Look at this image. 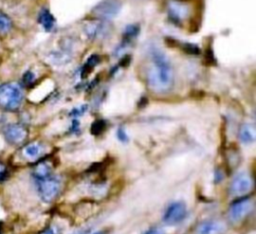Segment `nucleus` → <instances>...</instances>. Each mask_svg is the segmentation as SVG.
Listing matches in <instances>:
<instances>
[{
	"label": "nucleus",
	"mask_w": 256,
	"mask_h": 234,
	"mask_svg": "<svg viewBox=\"0 0 256 234\" xmlns=\"http://www.w3.org/2000/svg\"><path fill=\"white\" fill-rule=\"evenodd\" d=\"M146 82L148 87L156 93L170 91L174 84V72L170 60L159 48L152 46L148 53Z\"/></svg>",
	"instance_id": "nucleus-1"
},
{
	"label": "nucleus",
	"mask_w": 256,
	"mask_h": 234,
	"mask_svg": "<svg viewBox=\"0 0 256 234\" xmlns=\"http://www.w3.org/2000/svg\"><path fill=\"white\" fill-rule=\"evenodd\" d=\"M38 196L43 202L54 201L62 190V180L59 176L51 174L45 178L34 180Z\"/></svg>",
	"instance_id": "nucleus-2"
},
{
	"label": "nucleus",
	"mask_w": 256,
	"mask_h": 234,
	"mask_svg": "<svg viewBox=\"0 0 256 234\" xmlns=\"http://www.w3.org/2000/svg\"><path fill=\"white\" fill-rule=\"evenodd\" d=\"M23 101L21 88L14 83L0 85V107L8 111L17 110Z\"/></svg>",
	"instance_id": "nucleus-3"
},
{
	"label": "nucleus",
	"mask_w": 256,
	"mask_h": 234,
	"mask_svg": "<svg viewBox=\"0 0 256 234\" xmlns=\"http://www.w3.org/2000/svg\"><path fill=\"white\" fill-rule=\"evenodd\" d=\"M254 209V200L251 196L239 197L233 201L228 208V218L232 223H239L244 220Z\"/></svg>",
	"instance_id": "nucleus-4"
},
{
	"label": "nucleus",
	"mask_w": 256,
	"mask_h": 234,
	"mask_svg": "<svg viewBox=\"0 0 256 234\" xmlns=\"http://www.w3.org/2000/svg\"><path fill=\"white\" fill-rule=\"evenodd\" d=\"M253 178L252 176L245 171L237 173L231 180L229 186V192L231 195L236 197H243L246 194L250 193L253 189Z\"/></svg>",
	"instance_id": "nucleus-5"
},
{
	"label": "nucleus",
	"mask_w": 256,
	"mask_h": 234,
	"mask_svg": "<svg viewBox=\"0 0 256 234\" xmlns=\"http://www.w3.org/2000/svg\"><path fill=\"white\" fill-rule=\"evenodd\" d=\"M187 216L186 204L182 201H174L170 203L164 210L162 220L167 225H177L181 223Z\"/></svg>",
	"instance_id": "nucleus-6"
},
{
	"label": "nucleus",
	"mask_w": 256,
	"mask_h": 234,
	"mask_svg": "<svg viewBox=\"0 0 256 234\" xmlns=\"http://www.w3.org/2000/svg\"><path fill=\"white\" fill-rule=\"evenodd\" d=\"M167 14L175 24L182 23L190 13V8L187 3L182 0H167Z\"/></svg>",
	"instance_id": "nucleus-7"
},
{
	"label": "nucleus",
	"mask_w": 256,
	"mask_h": 234,
	"mask_svg": "<svg viewBox=\"0 0 256 234\" xmlns=\"http://www.w3.org/2000/svg\"><path fill=\"white\" fill-rule=\"evenodd\" d=\"M121 9V2L119 0H103L99 2L92 10V13L97 19L105 20L115 17Z\"/></svg>",
	"instance_id": "nucleus-8"
},
{
	"label": "nucleus",
	"mask_w": 256,
	"mask_h": 234,
	"mask_svg": "<svg viewBox=\"0 0 256 234\" xmlns=\"http://www.w3.org/2000/svg\"><path fill=\"white\" fill-rule=\"evenodd\" d=\"M3 134L8 143L13 145H18L25 141L28 135V131L23 125L13 123V124L7 125L4 128Z\"/></svg>",
	"instance_id": "nucleus-9"
},
{
	"label": "nucleus",
	"mask_w": 256,
	"mask_h": 234,
	"mask_svg": "<svg viewBox=\"0 0 256 234\" xmlns=\"http://www.w3.org/2000/svg\"><path fill=\"white\" fill-rule=\"evenodd\" d=\"M84 32L92 40H97L104 38L109 33L108 24L101 19H94L88 21V23L84 26Z\"/></svg>",
	"instance_id": "nucleus-10"
},
{
	"label": "nucleus",
	"mask_w": 256,
	"mask_h": 234,
	"mask_svg": "<svg viewBox=\"0 0 256 234\" xmlns=\"http://www.w3.org/2000/svg\"><path fill=\"white\" fill-rule=\"evenodd\" d=\"M226 226L220 220L209 219L201 222L195 230V234H224Z\"/></svg>",
	"instance_id": "nucleus-11"
},
{
	"label": "nucleus",
	"mask_w": 256,
	"mask_h": 234,
	"mask_svg": "<svg viewBox=\"0 0 256 234\" xmlns=\"http://www.w3.org/2000/svg\"><path fill=\"white\" fill-rule=\"evenodd\" d=\"M239 140L243 144H251L256 139V127L253 123H243L239 128Z\"/></svg>",
	"instance_id": "nucleus-12"
},
{
	"label": "nucleus",
	"mask_w": 256,
	"mask_h": 234,
	"mask_svg": "<svg viewBox=\"0 0 256 234\" xmlns=\"http://www.w3.org/2000/svg\"><path fill=\"white\" fill-rule=\"evenodd\" d=\"M38 21L41 26L48 32L54 30L56 26V20L54 16L47 9H42L38 15Z\"/></svg>",
	"instance_id": "nucleus-13"
},
{
	"label": "nucleus",
	"mask_w": 256,
	"mask_h": 234,
	"mask_svg": "<svg viewBox=\"0 0 256 234\" xmlns=\"http://www.w3.org/2000/svg\"><path fill=\"white\" fill-rule=\"evenodd\" d=\"M43 152V146L38 142H31L23 148V154L26 158L34 160L38 158Z\"/></svg>",
	"instance_id": "nucleus-14"
},
{
	"label": "nucleus",
	"mask_w": 256,
	"mask_h": 234,
	"mask_svg": "<svg viewBox=\"0 0 256 234\" xmlns=\"http://www.w3.org/2000/svg\"><path fill=\"white\" fill-rule=\"evenodd\" d=\"M51 174H53V173H52V167H51L50 163L43 161V162H39L35 166L32 176H33L34 180H39V179L45 178Z\"/></svg>",
	"instance_id": "nucleus-15"
},
{
	"label": "nucleus",
	"mask_w": 256,
	"mask_h": 234,
	"mask_svg": "<svg viewBox=\"0 0 256 234\" xmlns=\"http://www.w3.org/2000/svg\"><path fill=\"white\" fill-rule=\"evenodd\" d=\"M139 30H140V28L136 24L127 25L124 32H123V39H122L123 44L121 45V47H124L125 45L131 43V41L138 36Z\"/></svg>",
	"instance_id": "nucleus-16"
},
{
	"label": "nucleus",
	"mask_w": 256,
	"mask_h": 234,
	"mask_svg": "<svg viewBox=\"0 0 256 234\" xmlns=\"http://www.w3.org/2000/svg\"><path fill=\"white\" fill-rule=\"evenodd\" d=\"M99 62H100V57H99V55H97V54L91 55V56L87 59L85 65H84V67H83V69H82L83 73H88L89 71H91L96 65L99 64Z\"/></svg>",
	"instance_id": "nucleus-17"
},
{
	"label": "nucleus",
	"mask_w": 256,
	"mask_h": 234,
	"mask_svg": "<svg viewBox=\"0 0 256 234\" xmlns=\"http://www.w3.org/2000/svg\"><path fill=\"white\" fill-rule=\"evenodd\" d=\"M12 23L10 18L3 12L0 11V33H7L11 29Z\"/></svg>",
	"instance_id": "nucleus-18"
},
{
	"label": "nucleus",
	"mask_w": 256,
	"mask_h": 234,
	"mask_svg": "<svg viewBox=\"0 0 256 234\" xmlns=\"http://www.w3.org/2000/svg\"><path fill=\"white\" fill-rule=\"evenodd\" d=\"M106 122L104 120H95L91 125V132L94 135H99L106 128Z\"/></svg>",
	"instance_id": "nucleus-19"
},
{
	"label": "nucleus",
	"mask_w": 256,
	"mask_h": 234,
	"mask_svg": "<svg viewBox=\"0 0 256 234\" xmlns=\"http://www.w3.org/2000/svg\"><path fill=\"white\" fill-rule=\"evenodd\" d=\"M181 49L191 55H197L200 53V48L192 43H181Z\"/></svg>",
	"instance_id": "nucleus-20"
},
{
	"label": "nucleus",
	"mask_w": 256,
	"mask_h": 234,
	"mask_svg": "<svg viewBox=\"0 0 256 234\" xmlns=\"http://www.w3.org/2000/svg\"><path fill=\"white\" fill-rule=\"evenodd\" d=\"M34 80H35V75H34V73L31 72V71L25 72L24 75H23V77H22L23 83H24L25 85H27V86H28V85H31V84L34 82Z\"/></svg>",
	"instance_id": "nucleus-21"
},
{
	"label": "nucleus",
	"mask_w": 256,
	"mask_h": 234,
	"mask_svg": "<svg viewBox=\"0 0 256 234\" xmlns=\"http://www.w3.org/2000/svg\"><path fill=\"white\" fill-rule=\"evenodd\" d=\"M117 138H118V140L120 141V142H123V143H125V142H127L128 140H129V136H128V134H127V132L125 131V129H123V128H119L118 130H117Z\"/></svg>",
	"instance_id": "nucleus-22"
},
{
	"label": "nucleus",
	"mask_w": 256,
	"mask_h": 234,
	"mask_svg": "<svg viewBox=\"0 0 256 234\" xmlns=\"http://www.w3.org/2000/svg\"><path fill=\"white\" fill-rule=\"evenodd\" d=\"M60 233H61V231L57 226H49V227L45 228L44 230H42L38 234H60Z\"/></svg>",
	"instance_id": "nucleus-23"
},
{
	"label": "nucleus",
	"mask_w": 256,
	"mask_h": 234,
	"mask_svg": "<svg viewBox=\"0 0 256 234\" xmlns=\"http://www.w3.org/2000/svg\"><path fill=\"white\" fill-rule=\"evenodd\" d=\"M142 234H165V231L160 227H150Z\"/></svg>",
	"instance_id": "nucleus-24"
},
{
	"label": "nucleus",
	"mask_w": 256,
	"mask_h": 234,
	"mask_svg": "<svg viewBox=\"0 0 256 234\" xmlns=\"http://www.w3.org/2000/svg\"><path fill=\"white\" fill-rule=\"evenodd\" d=\"M91 230H92L91 227H85V228L78 229V230L74 231V232L71 233V234H90V233H91Z\"/></svg>",
	"instance_id": "nucleus-25"
},
{
	"label": "nucleus",
	"mask_w": 256,
	"mask_h": 234,
	"mask_svg": "<svg viewBox=\"0 0 256 234\" xmlns=\"http://www.w3.org/2000/svg\"><path fill=\"white\" fill-rule=\"evenodd\" d=\"M223 179V174L221 172V170H216V173H215V180L216 182H219Z\"/></svg>",
	"instance_id": "nucleus-26"
},
{
	"label": "nucleus",
	"mask_w": 256,
	"mask_h": 234,
	"mask_svg": "<svg viewBox=\"0 0 256 234\" xmlns=\"http://www.w3.org/2000/svg\"><path fill=\"white\" fill-rule=\"evenodd\" d=\"M90 234H107V232L105 230H98L95 232H91Z\"/></svg>",
	"instance_id": "nucleus-27"
},
{
	"label": "nucleus",
	"mask_w": 256,
	"mask_h": 234,
	"mask_svg": "<svg viewBox=\"0 0 256 234\" xmlns=\"http://www.w3.org/2000/svg\"><path fill=\"white\" fill-rule=\"evenodd\" d=\"M6 177V173L4 171H0V181L4 180Z\"/></svg>",
	"instance_id": "nucleus-28"
}]
</instances>
